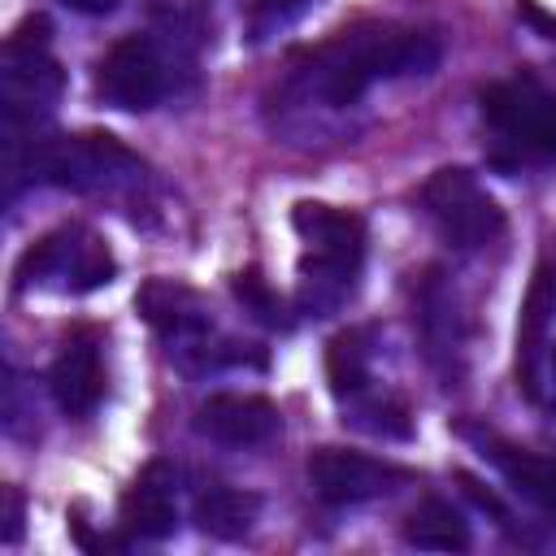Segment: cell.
<instances>
[{
    "label": "cell",
    "mask_w": 556,
    "mask_h": 556,
    "mask_svg": "<svg viewBox=\"0 0 556 556\" xmlns=\"http://www.w3.org/2000/svg\"><path fill=\"white\" fill-rule=\"evenodd\" d=\"M439 61H443V43L430 30L361 26L295 61L274 91V109L278 117H313V113L330 117L361 104V96L374 83L426 78L439 70Z\"/></svg>",
    "instance_id": "cell-1"
},
{
    "label": "cell",
    "mask_w": 556,
    "mask_h": 556,
    "mask_svg": "<svg viewBox=\"0 0 556 556\" xmlns=\"http://www.w3.org/2000/svg\"><path fill=\"white\" fill-rule=\"evenodd\" d=\"M4 161L9 178H30L43 187L61 191H130L148 178V165L117 143L113 135L83 130V135H26V139H4Z\"/></svg>",
    "instance_id": "cell-2"
},
{
    "label": "cell",
    "mask_w": 556,
    "mask_h": 556,
    "mask_svg": "<svg viewBox=\"0 0 556 556\" xmlns=\"http://www.w3.org/2000/svg\"><path fill=\"white\" fill-rule=\"evenodd\" d=\"M291 222H295V235L304 239L300 313L326 317L356 291L361 261H365V222L348 208H330L317 200H300Z\"/></svg>",
    "instance_id": "cell-3"
},
{
    "label": "cell",
    "mask_w": 556,
    "mask_h": 556,
    "mask_svg": "<svg viewBox=\"0 0 556 556\" xmlns=\"http://www.w3.org/2000/svg\"><path fill=\"white\" fill-rule=\"evenodd\" d=\"M65 91V74L48 52V22L26 17L0 61V109H4V139H26L35 126L56 109Z\"/></svg>",
    "instance_id": "cell-4"
},
{
    "label": "cell",
    "mask_w": 556,
    "mask_h": 556,
    "mask_svg": "<svg viewBox=\"0 0 556 556\" xmlns=\"http://www.w3.org/2000/svg\"><path fill=\"white\" fill-rule=\"evenodd\" d=\"M482 122L508 161L556 156V91L530 74L491 83L482 91Z\"/></svg>",
    "instance_id": "cell-5"
},
{
    "label": "cell",
    "mask_w": 556,
    "mask_h": 556,
    "mask_svg": "<svg viewBox=\"0 0 556 556\" xmlns=\"http://www.w3.org/2000/svg\"><path fill=\"white\" fill-rule=\"evenodd\" d=\"M117 261L100 235L87 226H61L43 235L26 256L17 261V291H61V295H87L104 282H113Z\"/></svg>",
    "instance_id": "cell-6"
},
{
    "label": "cell",
    "mask_w": 556,
    "mask_h": 556,
    "mask_svg": "<svg viewBox=\"0 0 556 556\" xmlns=\"http://www.w3.org/2000/svg\"><path fill=\"white\" fill-rule=\"evenodd\" d=\"M421 213L456 252H478L504 235V208L460 165H443L421 182Z\"/></svg>",
    "instance_id": "cell-7"
},
{
    "label": "cell",
    "mask_w": 556,
    "mask_h": 556,
    "mask_svg": "<svg viewBox=\"0 0 556 556\" xmlns=\"http://www.w3.org/2000/svg\"><path fill=\"white\" fill-rule=\"evenodd\" d=\"M169 87H174V70H169L165 48L152 35L117 39L96 65V96L122 113L156 109L169 96Z\"/></svg>",
    "instance_id": "cell-8"
},
{
    "label": "cell",
    "mask_w": 556,
    "mask_h": 556,
    "mask_svg": "<svg viewBox=\"0 0 556 556\" xmlns=\"http://www.w3.org/2000/svg\"><path fill=\"white\" fill-rule=\"evenodd\" d=\"M404 482V469L391 460H378L356 447H317L308 456V486L330 508L369 504L378 495H391Z\"/></svg>",
    "instance_id": "cell-9"
},
{
    "label": "cell",
    "mask_w": 556,
    "mask_h": 556,
    "mask_svg": "<svg viewBox=\"0 0 556 556\" xmlns=\"http://www.w3.org/2000/svg\"><path fill=\"white\" fill-rule=\"evenodd\" d=\"M556 317V243H547L530 269L521 308H517V387L539 400L543 395V361H547V330Z\"/></svg>",
    "instance_id": "cell-10"
},
{
    "label": "cell",
    "mask_w": 556,
    "mask_h": 556,
    "mask_svg": "<svg viewBox=\"0 0 556 556\" xmlns=\"http://www.w3.org/2000/svg\"><path fill=\"white\" fill-rule=\"evenodd\" d=\"M282 430V413L274 400L252 391H217L195 408V434L222 447H265Z\"/></svg>",
    "instance_id": "cell-11"
},
{
    "label": "cell",
    "mask_w": 556,
    "mask_h": 556,
    "mask_svg": "<svg viewBox=\"0 0 556 556\" xmlns=\"http://www.w3.org/2000/svg\"><path fill=\"white\" fill-rule=\"evenodd\" d=\"M417 334L421 352L434 365V374L452 387L465 369V330H460V308L439 269H430L417 287Z\"/></svg>",
    "instance_id": "cell-12"
},
{
    "label": "cell",
    "mask_w": 556,
    "mask_h": 556,
    "mask_svg": "<svg viewBox=\"0 0 556 556\" xmlns=\"http://www.w3.org/2000/svg\"><path fill=\"white\" fill-rule=\"evenodd\" d=\"M135 308L139 317L161 334L169 339L178 352H195L200 343H208L213 334V317L204 308V300L182 287V282H169V278H148L135 295Z\"/></svg>",
    "instance_id": "cell-13"
},
{
    "label": "cell",
    "mask_w": 556,
    "mask_h": 556,
    "mask_svg": "<svg viewBox=\"0 0 556 556\" xmlns=\"http://www.w3.org/2000/svg\"><path fill=\"white\" fill-rule=\"evenodd\" d=\"M122 526L152 543L178 530V469L169 460H148L122 491Z\"/></svg>",
    "instance_id": "cell-14"
},
{
    "label": "cell",
    "mask_w": 556,
    "mask_h": 556,
    "mask_svg": "<svg viewBox=\"0 0 556 556\" xmlns=\"http://www.w3.org/2000/svg\"><path fill=\"white\" fill-rule=\"evenodd\" d=\"M473 443L495 465V473L513 486V495H521L530 508H539L547 521H556V460L552 456L517 447L500 434H473Z\"/></svg>",
    "instance_id": "cell-15"
},
{
    "label": "cell",
    "mask_w": 556,
    "mask_h": 556,
    "mask_svg": "<svg viewBox=\"0 0 556 556\" xmlns=\"http://www.w3.org/2000/svg\"><path fill=\"white\" fill-rule=\"evenodd\" d=\"M48 395L65 417H87L104 395V365L91 339H70L48 369Z\"/></svg>",
    "instance_id": "cell-16"
},
{
    "label": "cell",
    "mask_w": 556,
    "mask_h": 556,
    "mask_svg": "<svg viewBox=\"0 0 556 556\" xmlns=\"http://www.w3.org/2000/svg\"><path fill=\"white\" fill-rule=\"evenodd\" d=\"M261 517V500L252 491H235L222 482H208L191 500V521L213 539H243Z\"/></svg>",
    "instance_id": "cell-17"
},
{
    "label": "cell",
    "mask_w": 556,
    "mask_h": 556,
    "mask_svg": "<svg viewBox=\"0 0 556 556\" xmlns=\"http://www.w3.org/2000/svg\"><path fill=\"white\" fill-rule=\"evenodd\" d=\"M404 539L421 552H465L469 547V521L456 504L439 500V495H426L408 521H404Z\"/></svg>",
    "instance_id": "cell-18"
},
{
    "label": "cell",
    "mask_w": 556,
    "mask_h": 556,
    "mask_svg": "<svg viewBox=\"0 0 556 556\" xmlns=\"http://www.w3.org/2000/svg\"><path fill=\"white\" fill-rule=\"evenodd\" d=\"M369 356H374L369 330H343V334L330 339V348H326V378H330V395L339 404H348V400H356L361 391L374 387Z\"/></svg>",
    "instance_id": "cell-19"
},
{
    "label": "cell",
    "mask_w": 556,
    "mask_h": 556,
    "mask_svg": "<svg viewBox=\"0 0 556 556\" xmlns=\"http://www.w3.org/2000/svg\"><path fill=\"white\" fill-rule=\"evenodd\" d=\"M317 0H252L248 9V39L252 43H269L282 30H291L300 17L313 13Z\"/></svg>",
    "instance_id": "cell-20"
},
{
    "label": "cell",
    "mask_w": 556,
    "mask_h": 556,
    "mask_svg": "<svg viewBox=\"0 0 556 556\" xmlns=\"http://www.w3.org/2000/svg\"><path fill=\"white\" fill-rule=\"evenodd\" d=\"M235 295L265 321V326H282V308H278V300L265 291V282L261 278H252V274H239L235 278Z\"/></svg>",
    "instance_id": "cell-21"
},
{
    "label": "cell",
    "mask_w": 556,
    "mask_h": 556,
    "mask_svg": "<svg viewBox=\"0 0 556 556\" xmlns=\"http://www.w3.org/2000/svg\"><path fill=\"white\" fill-rule=\"evenodd\" d=\"M70 13H83V17H109L117 9V0H61Z\"/></svg>",
    "instance_id": "cell-22"
},
{
    "label": "cell",
    "mask_w": 556,
    "mask_h": 556,
    "mask_svg": "<svg viewBox=\"0 0 556 556\" xmlns=\"http://www.w3.org/2000/svg\"><path fill=\"white\" fill-rule=\"evenodd\" d=\"M4 500H9V521H4V543H13V539H17V526H22V500H17L13 491H9Z\"/></svg>",
    "instance_id": "cell-23"
},
{
    "label": "cell",
    "mask_w": 556,
    "mask_h": 556,
    "mask_svg": "<svg viewBox=\"0 0 556 556\" xmlns=\"http://www.w3.org/2000/svg\"><path fill=\"white\" fill-rule=\"evenodd\" d=\"M547 365H552V382H556V348H552V356H547Z\"/></svg>",
    "instance_id": "cell-24"
}]
</instances>
